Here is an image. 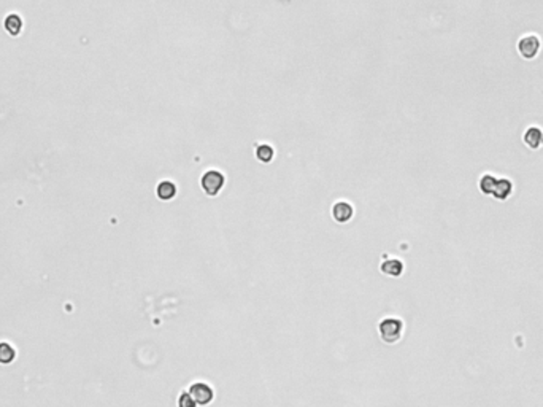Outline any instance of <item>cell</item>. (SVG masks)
<instances>
[{"label":"cell","mask_w":543,"mask_h":407,"mask_svg":"<svg viewBox=\"0 0 543 407\" xmlns=\"http://www.w3.org/2000/svg\"><path fill=\"white\" fill-rule=\"evenodd\" d=\"M540 48H541V40L535 34L524 35L518 42V53H519V56L526 61L535 59L537 54L540 53Z\"/></svg>","instance_id":"1"},{"label":"cell","mask_w":543,"mask_h":407,"mask_svg":"<svg viewBox=\"0 0 543 407\" xmlns=\"http://www.w3.org/2000/svg\"><path fill=\"white\" fill-rule=\"evenodd\" d=\"M380 336L386 344H394L402 336V321L397 318H386L380 323Z\"/></svg>","instance_id":"2"},{"label":"cell","mask_w":543,"mask_h":407,"mask_svg":"<svg viewBox=\"0 0 543 407\" xmlns=\"http://www.w3.org/2000/svg\"><path fill=\"white\" fill-rule=\"evenodd\" d=\"M224 186V177L221 172L210 170L202 177V188L208 196H216Z\"/></svg>","instance_id":"3"},{"label":"cell","mask_w":543,"mask_h":407,"mask_svg":"<svg viewBox=\"0 0 543 407\" xmlns=\"http://www.w3.org/2000/svg\"><path fill=\"white\" fill-rule=\"evenodd\" d=\"M189 394L192 396V399H194L195 402L202 404V405L210 404L211 399H213V390H211V386H208L207 383H200V382L191 385Z\"/></svg>","instance_id":"4"},{"label":"cell","mask_w":543,"mask_h":407,"mask_svg":"<svg viewBox=\"0 0 543 407\" xmlns=\"http://www.w3.org/2000/svg\"><path fill=\"white\" fill-rule=\"evenodd\" d=\"M522 140L526 143L530 150H538L540 146H543V131L538 126H530L526 129V132L522 135Z\"/></svg>","instance_id":"5"},{"label":"cell","mask_w":543,"mask_h":407,"mask_svg":"<svg viewBox=\"0 0 543 407\" xmlns=\"http://www.w3.org/2000/svg\"><path fill=\"white\" fill-rule=\"evenodd\" d=\"M511 192H513V183L508 178H497L491 196H494L499 200H507L511 196Z\"/></svg>","instance_id":"6"},{"label":"cell","mask_w":543,"mask_h":407,"mask_svg":"<svg viewBox=\"0 0 543 407\" xmlns=\"http://www.w3.org/2000/svg\"><path fill=\"white\" fill-rule=\"evenodd\" d=\"M332 215H334L335 221H339V223H346V221H350L353 217V207L348 202H337L332 209Z\"/></svg>","instance_id":"7"},{"label":"cell","mask_w":543,"mask_h":407,"mask_svg":"<svg viewBox=\"0 0 543 407\" xmlns=\"http://www.w3.org/2000/svg\"><path fill=\"white\" fill-rule=\"evenodd\" d=\"M5 29H7L8 34H12L13 37L20 35L21 31H23V20H21V16L16 15V13L8 15L7 20H5Z\"/></svg>","instance_id":"8"},{"label":"cell","mask_w":543,"mask_h":407,"mask_svg":"<svg viewBox=\"0 0 543 407\" xmlns=\"http://www.w3.org/2000/svg\"><path fill=\"white\" fill-rule=\"evenodd\" d=\"M175 194H176V188H175V184H173L172 181H162V183L157 186V196H159V199L170 200V199L175 197Z\"/></svg>","instance_id":"9"},{"label":"cell","mask_w":543,"mask_h":407,"mask_svg":"<svg viewBox=\"0 0 543 407\" xmlns=\"http://www.w3.org/2000/svg\"><path fill=\"white\" fill-rule=\"evenodd\" d=\"M381 271L385 274H388V275L399 277L402 272H404V264H402L399 260H389V261H385L381 264Z\"/></svg>","instance_id":"10"},{"label":"cell","mask_w":543,"mask_h":407,"mask_svg":"<svg viewBox=\"0 0 543 407\" xmlns=\"http://www.w3.org/2000/svg\"><path fill=\"white\" fill-rule=\"evenodd\" d=\"M16 356V350L8 342H0V363L10 364Z\"/></svg>","instance_id":"11"},{"label":"cell","mask_w":543,"mask_h":407,"mask_svg":"<svg viewBox=\"0 0 543 407\" xmlns=\"http://www.w3.org/2000/svg\"><path fill=\"white\" fill-rule=\"evenodd\" d=\"M495 180H497V178H495L494 177V175H491V173H486V175H483V177L480 178V189H481V192L483 194H488V196H491V194H492V189H494V184H495Z\"/></svg>","instance_id":"12"},{"label":"cell","mask_w":543,"mask_h":407,"mask_svg":"<svg viewBox=\"0 0 543 407\" xmlns=\"http://www.w3.org/2000/svg\"><path fill=\"white\" fill-rule=\"evenodd\" d=\"M256 154L262 162H268V161H272V158H274V150H272V146H268V145H260L257 148Z\"/></svg>","instance_id":"13"},{"label":"cell","mask_w":543,"mask_h":407,"mask_svg":"<svg viewBox=\"0 0 543 407\" xmlns=\"http://www.w3.org/2000/svg\"><path fill=\"white\" fill-rule=\"evenodd\" d=\"M178 405H180V407H195V401L192 399V396H191L189 393H183V394L180 396Z\"/></svg>","instance_id":"14"}]
</instances>
